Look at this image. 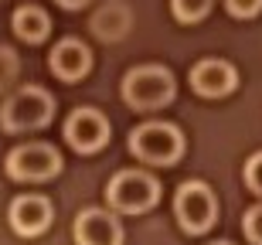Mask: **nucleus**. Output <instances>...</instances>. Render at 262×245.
<instances>
[{"label":"nucleus","instance_id":"20e7f679","mask_svg":"<svg viewBox=\"0 0 262 245\" xmlns=\"http://www.w3.org/2000/svg\"><path fill=\"white\" fill-rule=\"evenodd\" d=\"M123 99H126V106L140 109V113L160 109L174 99V75L164 65H140V69L126 72Z\"/></svg>","mask_w":262,"mask_h":245},{"label":"nucleus","instance_id":"f257e3e1","mask_svg":"<svg viewBox=\"0 0 262 245\" xmlns=\"http://www.w3.org/2000/svg\"><path fill=\"white\" fill-rule=\"evenodd\" d=\"M55 116V99L41 85H24L4 102L0 109V126L7 133H31V129L48 126Z\"/></svg>","mask_w":262,"mask_h":245},{"label":"nucleus","instance_id":"0eeeda50","mask_svg":"<svg viewBox=\"0 0 262 245\" xmlns=\"http://www.w3.org/2000/svg\"><path fill=\"white\" fill-rule=\"evenodd\" d=\"M109 119L99 113V109H75L72 116L65 119V140L68 147L78 150V153H96V150H102L109 143Z\"/></svg>","mask_w":262,"mask_h":245},{"label":"nucleus","instance_id":"9d476101","mask_svg":"<svg viewBox=\"0 0 262 245\" xmlns=\"http://www.w3.org/2000/svg\"><path fill=\"white\" fill-rule=\"evenodd\" d=\"M191 85H194L198 96L218 99V96H228L238 85V72H235V65H228L222 58H204L191 69Z\"/></svg>","mask_w":262,"mask_h":245},{"label":"nucleus","instance_id":"ddd939ff","mask_svg":"<svg viewBox=\"0 0 262 245\" xmlns=\"http://www.w3.org/2000/svg\"><path fill=\"white\" fill-rule=\"evenodd\" d=\"M48 28H51L48 14H45L41 7H34V4L14 10V31H17V38H24V41H45V38H48Z\"/></svg>","mask_w":262,"mask_h":245},{"label":"nucleus","instance_id":"6e6552de","mask_svg":"<svg viewBox=\"0 0 262 245\" xmlns=\"http://www.w3.org/2000/svg\"><path fill=\"white\" fill-rule=\"evenodd\" d=\"M75 245H123V225L113 211L102 208H85L75 218Z\"/></svg>","mask_w":262,"mask_h":245},{"label":"nucleus","instance_id":"7ed1b4c3","mask_svg":"<svg viewBox=\"0 0 262 245\" xmlns=\"http://www.w3.org/2000/svg\"><path fill=\"white\" fill-rule=\"evenodd\" d=\"M106 201L119 215H143L160 201V184L146 170H119L106 187Z\"/></svg>","mask_w":262,"mask_h":245},{"label":"nucleus","instance_id":"1a4fd4ad","mask_svg":"<svg viewBox=\"0 0 262 245\" xmlns=\"http://www.w3.org/2000/svg\"><path fill=\"white\" fill-rule=\"evenodd\" d=\"M7 218H10V228H14L17 235L34 238V235H41V232L51 225L55 211H51L48 197H41V194H20V197L10 201Z\"/></svg>","mask_w":262,"mask_h":245},{"label":"nucleus","instance_id":"423d86ee","mask_svg":"<svg viewBox=\"0 0 262 245\" xmlns=\"http://www.w3.org/2000/svg\"><path fill=\"white\" fill-rule=\"evenodd\" d=\"M4 167L20 184H38V181H51L61 170V153L48 143H20L7 153Z\"/></svg>","mask_w":262,"mask_h":245},{"label":"nucleus","instance_id":"f03ea898","mask_svg":"<svg viewBox=\"0 0 262 245\" xmlns=\"http://www.w3.org/2000/svg\"><path fill=\"white\" fill-rule=\"evenodd\" d=\"M129 153L143 164L170 167L184 153V137L174 123H143L129 133Z\"/></svg>","mask_w":262,"mask_h":245},{"label":"nucleus","instance_id":"aec40b11","mask_svg":"<svg viewBox=\"0 0 262 245\" xmlns=\"http://www.w3.org/2000/svg\"><path fill=\"white\" fill-rule=\"evenodd\" d=\"M211 245H232V242H211Z\"/></svg>","mask_w":262,"mask_h":245},{"label":"nucleus","instance_id":"9b49d317","mask_svg":"<svg viewBox=\"0 0 262 245\" xmlns=\"http://www.w3.org/2000/svg\"><path fill=\"white\" fill-rule=\"evenodd\" d=\"M48 65H51V72H55L61 82H78L89 69H92V55H89V48L82 44V41L65 38V41L55 44Z\"/></svg>","mask_w":262,"mask_h":245},{"label":"nucleus","instance_id":"4468645a","mask_svg":"<svg viewBox=\"0 0 262 245\" xmlns=\"http://www.w3.org/2000/svg\"><path fill=\"white\" fill-rule=\"evenodd\" d=\"M214 0H170V7H174V17L184 20V24H194L201 20L208 10H211Z\"/></svg>","mask_w":262,"mask_h":245},{"label":"nucleus","instance_id":"6ab92c4d","mask_svg":"<svg viewBox=\"0 0 262 245\" xmlns=\"http://www.w3.org/2000/svg\"><path fill=\"white\" fill-rule=\"evenodd\" d=\"M61 7H68V10H78V7H85L89 0H58Z\"/></svg>","mask_w":262,"mask_h":245},{"label":"nucleus","instance_id":"a211bd4d","mask_svg":"<svg viewBox=\"0 0 262 245\" xmlns=\"http://www.w3.org/2000/svg\"><path fill=\"white\" fill-rule=\"evenodd\" d=\"M225 7L232 17H255L262 10V0H225Z\"/></svg>","mask_w":262,"mask_h":245},{"label":"nucleus","instance_id":"2eb2a0df","mask_svg":"<svg viewBox=\"0 0 262 245\" xmlns=\"http://www.w3.org/2000/svg\"><path fill=\"white\" fill-rule=\"evenodd\" d=\"M17 72H20V61H17V55H14L10 48H0V92L14 85V79H17Z\"/></svg>","mask_w":262,"mask_h":245},{"label":"nucleus","instance_id":"f8f14e48","mask_svg":"<svg viewBox=\"0 0 262 245\" xmlns=\"http://www.w3.org/2000/svg\"><path fill=\"white\" fill-rule=\"evenodd\" d=\"M92 31H96L99 38H106V41L123 38V34L129 31V10L123 7L119 0H109L106 7L92 17Z\"/></svg>","mask_w":262,"mask_h":245},{"label":"nucleus","instance_id":"dca6fc26","mask_svg":"<svg viewBox=\"0 0 262 245\" xmlns=\"http://www.w3.org/2000/svg\"><path fill=\"white\" fill-rule=\"evenodd\" d=\"M242 232H245V238H249L252 245H262V205H255V208H249V211H245Z\"/></svg>","mask_w":262,"mask_h":245},{"label":"nucleus","instance_id":"f3484780","mask_svg":"<svg viewBox=\"0 0 262 245\" xmlns=\"http://www.w3.org/2000/svg\"><path fill=\"white\" fill-rule=\"evenodd\" d=\"M245 184L262 197V150H259V153H252L249 164H245Z\"/></svg>","mask_w":262,"mask_h":245},{"label":"nucleus","instance_id":"39448f33","mask_svg":"<svg viewBox=\"0 0 262 245\" xmlns=\"http://www.w3.org/2000/svg\"><path fill=\"white\" fill-rule=\"evenodd\" d=\"M174 215L181 221L184 232L191 235H201L214 225L218 218V201H214V191L204 181H184L174 194Z\"/></svg>","mask_w":262,"mask_h":245}]
</instances>
